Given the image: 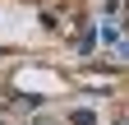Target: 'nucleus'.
I'll return each instance as SVG.
<instances>
[{"label":"nucleus","mask_w":129,"mask_h":125,"mask_svg":"<svg viewBox=\"0 0 129 125\" xmlns=\"http://www.w3.org/2000/svg\"><path fill=\"white\" fill-rule=\"evenodd\" d=\"M69 120H74V125H92V116H88V111H74Z\"/></svg>","instance_id":"1"}]
</instances>
